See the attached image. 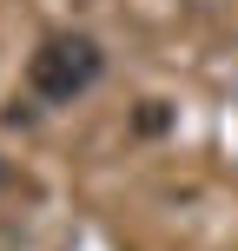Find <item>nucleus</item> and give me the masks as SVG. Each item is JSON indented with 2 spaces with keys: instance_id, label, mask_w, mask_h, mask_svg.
Returning a JSON list of instances; mask_svg holds the SVG:
<instances>
[{
  "instance_id": "f257e3e1",
  "label": "nucleus",
  "mask_w": 238,
  "mask_h": 251,
  "mask_svg": "<svg viewBox=\"0 0 238 251\" xmlns=\"http://www.w3.org/2000/svg\"><path fill=\"white\" fill-rule=\"evenodd\" d=\"M26 79H33V93L53 100V106L79 100V93L100 79V40H86V33H53V40H40Z\"/></svg>"
}]
</instances>
